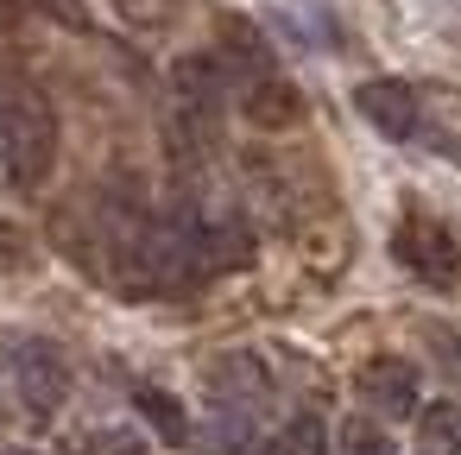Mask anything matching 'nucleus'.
<instances>
[{
    "label": "nucleus",
    "instance_id": "6e6552de",
    "mask_svg": "<svg viewBox=\"0 0 461 455\" xmlns=\"http://www.w3.org/2000/svg\"><path fill=\"white\" fill-rule=\"evenodd\" d=\"M360 392H366V405H373V411H385V417H411V411H417V373H411L404 360H392V354L366 360Z\"/></svg>",
    "mask_w": 461,
    "mask_h": 455
},
{
    "label": "nucleus",
    "instance_id": "7ed1b4c3",
    "mask_svg": "<svg viewBox=\"0 0 461 455\" xmlns=\"http://www.w3.org/2000/svg\"><path fill=\"white\" fill-rule=\"evenodd\" d=\"M392 247H398V259H404L423 285H455V278H461V247H455L448 228H436V222H404Z\"/></svg>",
    "mask_w": 461,
    "mask_h": 455
},
{
    "label": "nucleus",
    "instance_id": "9d476101",
    "mask_svg": "<svg viewBox=\"0 0 461 455\" xmlns=\"http://www.w3.org/2000/svg\"><path fill=\"white\" fill-rule=\"evenodd\" d=\"M221 58L253 83V77H266L272 70V51H266V39L247 26V20H221Z\"/></svg>",
    "mask_w": 461,
    "mask_h": 455
},
{
    "label": "nucleus",
    "instance_id": "2eb2a0df",
    "mask_svg": "<svg viewBox=\"0 0 461 455\" xmlns=\"http://www.w3.org/2000/svg\"><path fill=\"white\" fill-rule=\"evenodd\" d=\"M455 455H461V430H455Z\"/></svg>",
    "mask_w": 461,
    "mask_h": 455
},
{
    "label": "nucleus",
    "instance_id": "20e7f679",
    "mask_svg": "<svg viewBox=\"0 0 461 455\" xmlns=\"http://www.w3.org/2000/svg\"><path fill=\"white\" fill-rule=\"evenodd\" d=\"M354 108H360V121H366L373 133H385V140H411V133H417V96H411L404 83H392V77L360 83V89H354Z\"/></svg>",
    "mask_w": 461,
    "mask_h": 455
},
{
    "label": "nucleus",
    "instance_id": "39448f33",
    "mask_svg": "<svg viewBox=\"0 0 461 455\" xmlns=\"http://www.w3.org/2000/svg\"><path fill=\"white\" fill-rule=\"evenodd\" d=\"M240 114L259 127V133H285V127H297L303 121V96H297V83H285V77H253L247 89H240Z\"/></svg>",
    "mask_w": 461,
    "mask_h": 455
},
{
    "label": "nucleus",
    "instance_id": "4468645a",
    "mask_svg": "<svg viewBox=\"0 0 461 455\" xmlns=\"http://www.w3.org/2000/svg\"><path fill=\"white\" fill-rule=\"evenodd\" d=\"M0 455H32V449H0Z\"/></svg>",
    "mask_w": 461,
    "mask_h": 455
},
{
    "label": "nucleus",
    "instance_id": "9b49d317",
    "mask_svg": "<svg viewBox=\"0 0 461 455\" xmlns=\"http://www.w3.org/2000/svg\"><path fill=\"white\" fill-rule=\"evenodd\" d=\"M133 405H140V417L152 423V436H158V442H171V449H184V442H190V411H184V405H177L171 392L146 386V392H140Z\"/></svg>",
    "mask_w": 461,
    "mask_h": 455
},
{
    "label": "nucleus",
    "instance_id": "0eeeda50",
    "mask_svg": "<svg viewBox=\"0 0 461 455\" xmlns=\"http://www.w3.org/2000/svg\"><path fill=\"white\" fill-rule=\"evenodd\" d=\"M177 108H184V121L196 133L215 127V108H221V70H215V58H184L177 64Z\"/></svg>",
    "mask_w": 461,
    "mask_h": 455
},
{
    "label": "nucleus",
    "instance_id": "f8f14e48",
    "mask_svg": "<svg viewBox=\"0 0 461 455\" xmlns=\"http://www.w3.org/2000/svg\"><path fill=\"white\" fill-rule=\"evenodd\" d=\"M335 449H341V455H398V442H392V430H385L379 417H341Z\"/></svg>",
    "mask_w": 461,
    "mask_h": 455
},
{
    "label": "nucleus",
    "instance_id": "ddd939ff",
    "mask_svg": "<svg viewBox=\"0 0 461 455\" xmlns=\"http://www.w3.org/2000/svg\"><path fill=\"white\" fill-rule=\"evenodd\" d=\"M442 354H448V360L461 367V335H442Z\"/></svg>",
    "mask_w": 461,
    "mask_h": 455
},
{
    "label": "nucleus",
    "instance_id": "423d86ee",
    "mask_svg": "<svg viewBox=\"0 0 461 455\" xmlns=\"http://www.w3.org/2000/svg\"><path fill=\"white\" fill-rule=\"evenodd\" d=\"M209 392H215V411H253L266 405V373L253 354H221L215 373H209Z\"/></svg>",
    "mask_w": 461,
    "mask_h": 455
},
{
    "label": "nucleus",
    "instance_id": "f03ea898",
    "mask_svg": "<svg viewBox=\"0 0 461 455\" xmlns=\"http://www.w3.org/2000/svg\"><path fill=\"white\" fill-rule=\"evenodd\" d=\"M14 373H20V398L32 417H51L64 398H70V367L51 341H20L14 348Z\"/></svg>",
    "mask_w": 461,
    "mask_h": 455
},
{
    "label": "nucleus",
    "instance_id": "1a4fd4ad",
    "mask_svg": "<svg viewBox=\"0 0 461 455\" xmlns=\"http://www.w3.org/2000/svg\"><path fill=\"white\" fill-rule=\"evenodd\" d=\"M203 259H209V278H215V272H247V266H253V228H247L240 215L203 222Z\"/></svg>",
    "mask_w": 461,
    "mask_h": 455
},
{
    "label": "nucleus",
    "instance_id": "f257e3e1",
    "mask_svg": "<svg viewBox=\"0 0 461 455\" xmlns=\"http://www.w3.org/2000/svg\"><path fill=\"white\" fill-rule=\"evenodd\" d=\"M0 159H7L14 184H45L51 165H58V114L39 89L14 83V89H0Z\"/></svg>",
    "mask_w": 461,
    "mask_h": 455
}]
</instances>
